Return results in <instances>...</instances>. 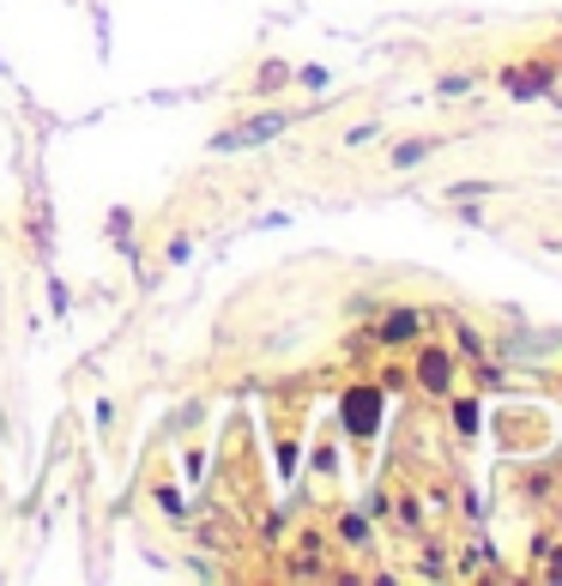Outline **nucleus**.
<instances>
[{
	"mask_svg": "<svg viewBox=\"0 0 562 586\" xmlns=\"http://www.w3.org/2000/svg\"><path fill=\"white\" fill-rule=\"evenodd\" d=\"M381 412H388V393L369 387V381H363V387H351V393L339 399V417H344V429H351L357 441H369V436L381 429Z\"/></svg>",
	"mask_w": 562,
	"mask_h": 586,
	"instance_id": "1",
	"label": "nucleus"
},
{
	"mask_svg": "<svg viewBox=\"0 0 562 586\" xmlns=\"http://www.w3.org/2000/svg\"><path fill=\"white\" fill-rule=\"evenodd\" d=\"M417 387H424V393H448L454 387V356L448 351H424V356H417Z\"/></svg>",
	"mask_w": 562,
	"mask_h": 586,
	"instance_id": "2",
	"label": "nucleus"
},
{
	"mask_svg": "<svg viewBox=\"0 0 562 586\" xmlns=\"http://www.w3.org/2000/svg\"><path fill=\"white\" fill-rule=\"evenodd\" d=\"M417 327H424V321H417L412 309H393L388 321H381V345H412V339H417Z\"/></svg>",
	"mask_w": 562,
	"mask_h": 586,
	"instance_id": "3",
	"label": "nucleus"
},
{
	"mask_svg": "<svg viewBox=\"0 0 562 586\" xmlns=\"http://www.w3.org/2000/svg\"><path fill=\"white\" fill-rule=\"evenodd\" d=\"M278 127H285V121H278V116H261V121H254V127H242V134H224L219 139V146L230 151V146H248V139H266V134H278Z\"/></svg>",
	"mask_w": 562,
	"mask_h": 586,
	"instance_id": "4",
	"label": "nucleus"
},
{
	"mask_svg": "<svg viewBox=\"0 0 562 586\" xmlns=\"http://www.w3.org/2000/svg\"><path fill=\"white\" fill-rule=\"evenodd\" d=\"M454 424L471 436V429H478V405H471V399H459V405H454Z\"/></svg>",
	"mask_w": 562,
	"mask_h": 586,
	"instance_id": "5",
	"label": "nucleus"
}]
</instances>
